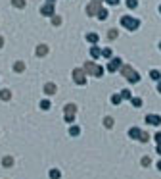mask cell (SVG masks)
Segmentation results:
<instances>
[{
    "label": "cell",
    "instance_id": "cell-1",
    "mask_svg": "<svg viewBox=\"0 0 161 179\" xmlns=\"http://www.w3.org/2000/svg\"><path fill=\"white\" fill-rule=\"evenodd\" d=\"M121 25L127 27L128 31H136L140 27V21L134 19V18H131V15H123V18H121Z\"/></svg>",
    "mask_w": 161,
    "mask_h": 179
},
{
    "label": "cell",
    "instance_id": "cell-2",
    "mask_svg": "<svg viewBox=\"0 0 161 179\" xmlns=\"http://www.w3.org/2000/svg\"><path fill=\"white\" fill-rule=\"evenodd\" d=\"M121 71H123V75L127 77V79L131 81V83H136V81L140 79V75H138V73H136L134 70H132L131 66H125V67H123V70H121Z\"/></svg>",
    "mask_w": 161,
    "mask_h": 179
},
{
    "label": "cell",
    "instance_id": "cell-3",
    "mask_svg": "<svg viewBox=\"0 0 161 179\" xmlns=\"http://www.w3.org/2000/svg\"><path fill=\"white\" fill-rule=\"evenodd\" d=\"M100 4H102V0H92V2L86 6V14L88 15H96L100 12Z\"/></svg>",
    "mask_w": 161,
    "mask_h": 179
},
{
    "label": "cell",
    "instance_id": "cell-4",
    "mask_svg": "<svg viewBox=\"0 0 161 179\" xmlns=\"http://www.w3.org/2000/svg\"><path fill=\"white\" fill-rule=\"evenodd\" d=\"M75 114H77L75 104H67V106H65V121H73L75 120Z\"/></svg>",
    "mask_w": 161,
    "mask_h": 179
},
{
    "label": "cell",
    "instance_id": "cell-5",
    "mask_svg": "<svg viewBox=\"0 0 161 179\" xmlns=\"http://www.w3.org/2000/svg\"><path fill=\"white\" fill-rule=\"evenodd\" d=\"M73 79H75V83H79V85H84V83H86L83 70H75V71H73Z\"/></svg>",
    "mask_w": 161,
    "mask_h": 179
},
{
    "label": "cell",
    "instance_id": "cell-6",
    "mask_svg": "<svg viewBox=\"0 0 161 179\" xmlns=\"http://www.w3.org/2000/svg\"><path fill=\"white\" fill-rule=\"evenodd\" d=\"M40 14L42 15H54V2H48L40 8Z\"/></svg>",
    "mask_w": 161,
    "mask_h": 179
},
{
    "label": "cell",
    "instance_id": "cell-7",
    "mask_svg": "<svg viewBox=\"0 0 161 179\" xmlns=\"http://www.w3.org/2000/svg\"><path fill=\"white\" fill-rule=\"evenodd\" d=\"M121 67V58H113L110 62V66H107V71H115V70H119Z\"/></svg>",
    "mask_w": 161,
    "mask_h": 179
},
{
    "label": "cell",
    "instance_id": "cell-8",
    "mask_svg": "<svg viewBox=\"0 0 161 179\" xmlns=\"http://www.w3.org/2000/svg\"><path fill=\"white\" fill-rule=\"evenodd\" d=\"M84 71L94 73V75H96V71H98V66H94V62H86V64H84Z\"/></svg>",
    "mask_w": 161,
    "mask_h": 179
},
{
    "label": "cell",
    "instance_id": "cell-9",
    "mask_svg": "<svg viewBox=\"0 0 161 179\" xmlns=\"http://www.w3.org/2000/svg\"><path fill=\"white\" fill-rule=\"evenodd\" d=\"M128 135H131L132 139H140V137H142V131L136 129V127H131V129H128Z\"/></svg>",
    "mask_w": 161,
    "mask_h": 179
},
{
    "label": "cell",
    "instance_id": "cell-10",
    "mask_svg": "<svg viewBox=\"0 0 161 179\" xmlns=\"http://www.w3.org/2000/svg\"><path fill=\"white\" fill-rule=\"evenodd\" d=\"M46 54H48V46H46V44H38L37 56H40V58H42V56H46Z\"/></svg>",
    "mask_w": 161,
    "mask_h": 179
},
{
    "label": "cell",
    "instance_id": "cell-11",
    "mask_svg": "<svg viewBox=\"0 0 161 179\" xmlns=\"http://www.w3.org/2000/svg\"><path fill=\"white\" fill-rule=\"evenodd\" d=\"M146 121H148V123H152V125H159L161 123V117L159 116H148Z\"/></svg>",
    "mask_w": 161,
    "mask_h": 179
},
{
    "label": "cell",
    "instance_id": "cell-12",
    "mask_svg": "<svg viewBox=\"0 0 161 179\" xmlns=\"http://www.w3.org/2000/svg\"><path fill=\"white\" fill-rule=\"evenodd\" d=\"M44 92H46V95H54L56 92V85L54 83H46L44 85Z\"/></svg>",
    "mask_w": 161,
    "mask_h": 179
},
{
    "label": "cell",
    "instance_id": "cell-13",
    "mask_svg": "<svg viewBox=\"0 0 161 179\" xmlns=\"http://www.w3.org/2000/svg\"><path fill=\"white\" fill-rule=\"evenodd\" d=\"M90 54H92V58H98V56L102 54V50H100L98 46H90Z\"/></svg>",
    "mask_w": 161,
    "mask_h": 179
},
{
    "label": "cell",
    "instance_id": "cell-14",
    "mask_svg": "<svg viewBox=\"0 0 161 179\" xmlns=\"http://www.w3.org/2000/svg\"><path fill=\"white\" fill-rule=\"evenodd\" d=\"M0 98H2V100H10V98H12L10 91H8V89H4V91H0Z\"/></svg>",
    "mask_w": 161,
    "mask_h": 179
},
{
    "label": "cell",
    "instance_id": "cell-15",
    "mask_svg": "<svg viewBox=\"0 0 161 179\" xmlns=\"http://www.w3.org/2000/svg\"><path fill=\"white\" fill-rule=\"evenodd\" d=\"M86 40H88V43H96V40H98V35H96V33H88L86 35Z\"/></svg>",
    "mask_w": 161,
    "mask_h": 179
},
{
    "label": "cell",
    "instance_id": "cell-16",
    "mask_svg": "<svg viewBox=\"0 0 161 179\" xmlns=\"http://www.w3.org/2000/svg\"><path fill=\"white\" fill-rule=\"evenodd\" d=\"M107 15H110V14H107V10H104V8H100V12H98V18H100V19H106Z\"/></svg>",
    "mask_w": 161,
    "mask_h": 179
},
{
    "label": "cell",
    "instance_id": "cell-17",
    "mask_svg": "<svg viewBox=\"0 0 161 179\" xmlns=\"http://www.w3.org/2000/svg\"><path fill=\"white\" fill-rule=\"evenodd\" d=\"M127 6L131 8V10H134V8L138 6V0H127Z\"/></svg>",
    "mask_w": 161,
    "mask_h": 179
},
{
    "label": "cell",
    "instance_id": "cell-18",
    "mask_svg": "<svg viewBox=\"0 0 161 179\" xmlns=\"http://www.w3.org/2000/svg\"><path fill=\"white\" fill-rule=\"evenodd\" d=\"M12 164H14V158H12V156H6V158H4V166H6V168H10Z\"/></svg>",
    "mask_w": 161,
    "mask_h": 179
},
{
    "label": "cell",
    "instance_id": "cell-19",
    "mask_svg": "<svg viewBox=\"0 0 161 179\" xmlns=\"http://www.w3.org/2000/svg\"><path fill=\"white\" fill-rule=\"evenodd\" d=\"M14 70H15V71H23V70H25V64H23V62H17V64L14 66Z\"/></svg>",
    "mask_w": 161,
    "mask_h": 179
},
{
    "label": "cell",
    "instance_id": "cell-20",
    "mask_svg": "<svg viewBox=\"0 0 161 179\" xmlns=\"http://www.w3.org/2000/svg\"><path fill=\"white\" fill-rule=\"evenodd\" d=\"M121 100H123V96H121V95H113V96H111V102H113V104H119Z\"/></svg>",
    "mask_w": 161,
    "mask_h": 179
},
{
    "label": "cell",
    "instance_id": "cell-21",
    "mask_svg": "<svg viewBox=\"0 0 161 179\" xmlns=\"http://www.w3.org/2000/svg\"><path fill=\"white\" fill-rule=\"evenodd\" d=\"M62 23V18L59 15H52V25H59Z\"/></svg>",
    "mask_w": 161,
    "mask_h": 179
},
{
    "label": "cell",
    "instance_id": "cell-22",
    "mask_svg": "<svg viewBox=\"0 0 161 179\" xmlns=\"http://www.w3.org/2000/svg\"><path fill=\"white\" fill-rule=\"evenodd\" d=\"M150 77H152V79H155V81H157V79H161V75H159V71H157V70L150 71Z\"/></svg>",
    "mask_w": 161,
    "mask_h": 179
},
{
    "label": "cell",
    "instance_id": "cell-23",
    "mask_svg": "<svg viewBox=\"0 0 161 179\" xmlns=\"http://www.w3.org/2000/svg\"><path fill=\"white\" fill-rule=\"evenodd\" d=\"M12 4L17 6V8H23V6H25V0H12Z\"/></svg>",
    "mask_w": 161,
    "mask_h": 179
},
{
    "label": "cell",
    "instance_id": "cell-24",
    "mask_svg": "<svg viewBox=\"0 0 161 179\" xmlns=\"http://www.w3.org/2000/svg\"><path fill=\"white\" fill-rule=\"evenodd\" d=\"M102 56H104V58H111V50H110V48H104V50H102Z\"/></svg>",
    "mask_w": 161,
    "mask_h": 179
},
{
    "label": "cell",
    "instance_id": "cell-25",
    "mask_svg": "<svg viewBox=\"0 0 161 179\" xmlns=\"http://www.w3.org/2000/svg\"><path fill=\"white\" fill-rule=\"evenodd\" d=\"M50 177L52 179H59V172H58V169H52V172H50Z\"/></svg>",
    "mask_w": 161,
    "mask_h": 179
},
{
    "label": "cell",
    "instance_id": "cell-26",
    "mask_svg": "<svg viewBox=\"0 0 161 179\" xmlns=\"http://www.w3.org/2000/svg\"><path fill=\"white\" fill-rule=\"evenodd\" d=\"M131 102L134 104L136 108H138V106H142V100H140V98H131Z\"/></svg>",
    "mask_w": 161,
    "mask_h": 179
},
{
    "label": "cell",
    "instance_id": "cell-27",
    "mask_svg": "<svg viewBox=\"0 0 161 179\" xmlns=\"http://www.w3.org/2000/svg\"><path fill=\"white\" fill-rule=\"evenodd\" d=\"M40 108H42V110H48V108H50V102H48V100H42V102H40Z\"/></svg>",
    "mask_w": 161,
    "mask_h": 179
},
{
    "label": "cell",
    "instance_id": "cell-28",
    "mask_svg": "<svg viewBox=\"0 0 161 179\" xmlns=\"http://www.w3.org/2000/svg\"><path fill=\"white\" fill-rule=\"evenodd\" d=\"M121 96H123V98H131V91H127V89L121 91Z\"/></svg>",
    "mask_w": 161,
    "mask_h": 179
},
{
    "label": "cell",
    "instance_id": "cell-29",
    "mask_svg": "<svg viewBox=\"0 0 161 179\" xmlns=\"http://www.w3.org/2000/svg\"><path fill=\"white\" fill-rule=\"evenodd\" d=\"M104 123H106V127H111V125H113V120H111V117H106Z\"/></svg>",
    "mask_w": 161,
    "mask_h": 179
},
{
    "label": "cell",
    "instance_id": "cell-30",
    "mask_svg": "<svg viewBox=\"0 0 161 179\" xmlns=\"http://www.w3.org/2000/svg\"><path fill=\"white\" fill-rule=\"evenodd\" d=\"M69 133H71L73 137H75V135H79V127H71V129H69Z\"/></svg>",
    "mask_w": 161,
    "mask_h": 179
},
{
    "label": "cell",
    "instance_id": "cell-31",
    "mask_svg": "<svg viewBox=\"0 0 161 179\" xmlns=\"http://www.w3.org/2000/svg\"><path fill=\"white\" fill-rule=\"evenodd\" d=\"M148 139H150V137H148V135H146V133H142V137H140V141H142V143H146V141H148Z\"/></svg>",
    "mask_w": 161,
    "mask_h": 179
},
{
    "label": "cell",
    "instance_id": "cell-32",
    "mask_svg": "<svg viewBox=\"0 0 161 179\" xmlns=\"http://www.w3.org/2000/svg\"><path fill=\"white\" fill-rule=\"evenodd\" d=\"M154 139H155V141H157V145H161V133H157V135H155V137H154Z\"/></svg>",
    "mask_w": 161,
    "mask_h": 179
},
{
    "label": "cell",
    "instance_id": "cell-33",
    "mask_svg": "<svg viewBox=\"0 0 161 179\" xmlns=\"http://www.w3.org/2000/svg\"><path fill=\"white\" fill-rule=\"evenodd\" d=\"M106 2H107V4H113V6H115V4H117L119 0H106Z\"/></svg>",
    "mask_w": 161,
    "mask_h": 179
},
{
    "label": "cell",
    "instance_id": "cell-34",
    "mask_svg": "<svg viewBox=\"0 0 161 179\" xmlns=\"http://www.w3.org/2000/svg\"><path fill=\"white\" fill-rule=\"evenodd\" d=\"M2 44H4V39H2V37H0V46H2Z\"/></svg>",
    "mask_w": 161,
    "mask_h": 179
},
{
    "label": "cell",
    "instance_id": "cell-35",
    "mask_svg": "<svg viewBox=\"0 0 161 179\" xmlns=\"http://www.w3.org/2000/svg\"><path fill=\"white\" fill-rule=\"evenodd\" d=\"M157 152H159V154H161V145H159V146H157Z\"/></svg>",
    "mask_w": 161,
    "mask_h": 179
},
{
    "label": "cell",
    "instance_id": "cell-36",
    "mask_svg": "<svg viewBox=\"0 0 161 179\" xmlns=\"http://www.w3.org/2000/svg\"><path fill=\"white\" fill-rule=\"evenodd\" d=\"M157 91H159V92H161V83H159V87H157Z\"/></svg>",
    "mask_w": 161,
    "mask_h": 179
},
{
    "label": "cell",
    "instance_id": "cell-37",
    "mask_svg": "<svg viewBox=\"0 0 161 179\" xmlns=\"http://www.w3.org/2000/svg\"><path fill=\"white\" fill-rule=\"evenodd\" d=\"M157 168H159V169H161V162H159V164H157Z\"/></svg>",
    "mask_w": 161,
    "mask_h": 179
},
{
    "label": "cell",
    "instance_id": "cell-38",
    "mask_svg": "<svg viewBox=\"0 0 161 179\" xmlns=\"http://www.w3.org/2000/svg\"><path fill=\"white\" fill-rule=\"evenodd\" d=\"M48 2H54V0H48Z\"/></svg>",
    "mask_w": 161,
    "mask_h": 179
},
{
    "label": "cell",
    "instance_id": "cell-39",
    "mask_svg": "<svg viewBox=\"0 0 161 179\" xmlns=\"http://www.w3.org/2000/svg\"><path fill=\"white\" fill-rule=\"evenodd\" d=\"M159 48H161V43H159Z\"/></svg>",
    "mask_w": 161,
    "mask_h": 179
},
{
    "label": "cell",
    "instance_id": "cell-40",
    "mask_svg": "<svg viewBox=\"0 0 161 179\" xmlns=\"http://www.w3.org/2000/svg\"><path fill=\"white\" fill-rule=\"evenodd\" d=\"M159 12H161V6H159Z\"/></svg>",
    "mask_w": 161,
    "mask_h": 179
}]
</instances>
